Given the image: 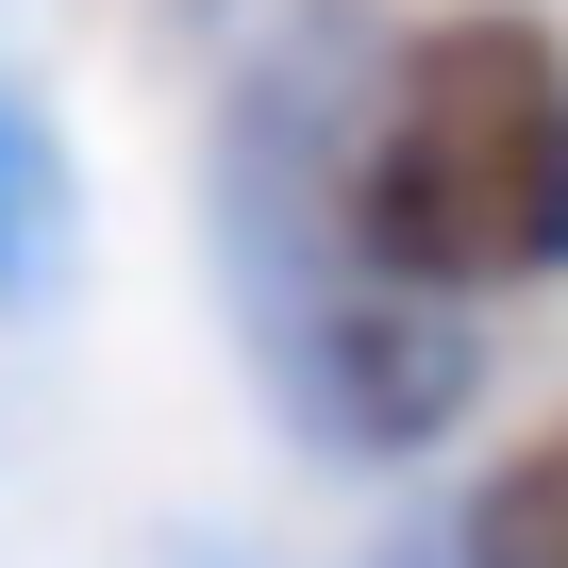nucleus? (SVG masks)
Wrapping results in <instances>:
<instances>
[{
    "mask_svg": "<svg viewBox=\"0 0 568 568\" xmlns=\"http://www.w3.org/2000/svg\"><path fill=\"white\" fill-rule=\"evenodd\" d=\"M368 568H452V535H385V551H368Z\"/></svg>",
    "mask_w": 568,
    "mask_h": 568,
    "instance_id": "39448f33",
    "label": "nucleus"
},
{
    "mask_svg": "<svg viewBox=\"0 0 568 568\" xmlns=\"http://www.w3.org/2000/svg\"><path fill=\"white\" fill-rule=\"evenodd\" d=\"M352 234L385 284L468 318L568 284V34L518 0H452L385 34L352 101Z\"/></svg>",
    "mask_w": 568,
    "mask_h": 568,
    "instance_id": "f03ea898",
    "label": "nucleus"
},
{
    "mask_svg": "<svg viewBox=\"0 0 568 568\" xmlns=\"http://www.w3.org/2000/svg\"><path fill=\"white\" fill-rule=\"evenodd\" d=\"M352 101H368V34L352 18L267 34L234 68V101H217L201 217H217V284H234L267 418L318 468H418L485 402V318L368 267V234H352Z\"/></svg>",
    "mask_w": 568,
    "mask_h": 568,
    "instance_id": "f257e3e1",
    "label": "nucleus"
},
{
    "mask_svg": "<svg viewBox=\"0 0 568 568\" xmlns=\"http://www.w3.org/2000/svg\"><path fill=\"white\" fill-rule=\"evenodd\" d=\"M452 568H568V435H535V452H501L452 518Z\"/></svg>",
    "mask_w": 568,
    "mask_h": 568,
    "instance_id": "20e7f679",
    "label": "nucleus"
},
{
    "mask_svg": "<svg viewBox=\"0 0 568 568\" xmlns=\"http://www.w3.org/2000/svg\"><path fill=\"white\" fill-rule=\"evenodd\" d=\"M68 251H84V168H68L51 101L0 68V318H34L68 284Z\"/></svg>",
    "mask_w": 568,
    "mask_h": 568,
    "instance_id": "7ed1b4c3",
    "label": "nucleus"
},
{
    "mask_svg": "<svg viewBox=\"0 0 568 568\" xmlns=\"http://www.w3.org/2000/svg\"><path fill=\"white\" fill-rule=\"evenodd\" d=\"M168 568H251V551H168Z\"/></svg>",
    "mask_w": 568,
    "mask_h": 568,
    "instance_id": "423d86ee",
    "label": "nucleus"
}]
</instances>
